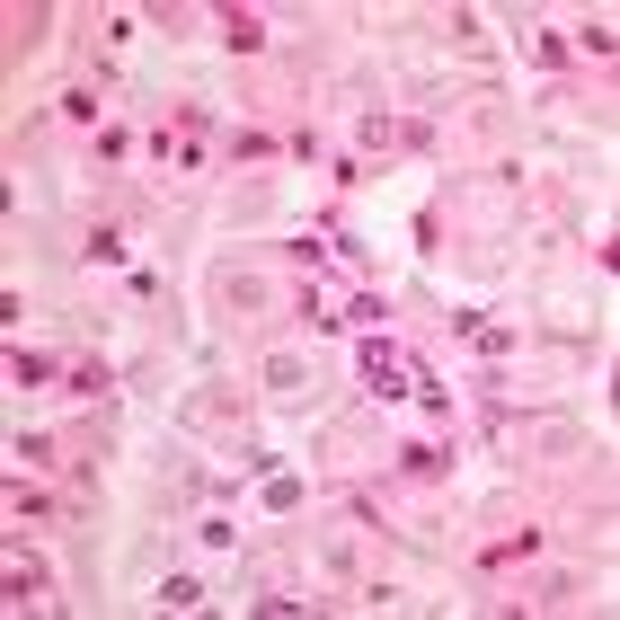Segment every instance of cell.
I'll list each match as a JSON object with an SVG mask.
<instances>
[{
  "label": "cell",
  "instance_id": "6da1fadb",
  "mask_svg": "<svg viewBox=\"0 0 620 620\" xmlns=\"http://www.w3.org/2000/svg\"><path fill=\"white\" fill-rule=\"evenodd\" d=\"M9 372H18V381L36 390V381H54V355H27V346H18V355H9Z\"/></svg>",
  "mask_w": 620,
  "mask_h": 620
}]
</instances>
